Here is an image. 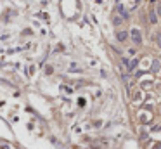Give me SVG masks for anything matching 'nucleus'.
<instances>
[{"instance_id": "nucleus-5", "label": "nucleus", "mask_w": 161, "mask_h": 149, "mask_svg": "<svg viewBox=\"0 0 161 149\" xmlns=\"http://www.w3.org/2000/svg\"><path fill=\"white\" fill-rule=\"evenodd\" d=\"M123 21H125V19H123L121 16H114V17H113V24H114V26H120V24H123Z\"/></svg>"}, {"instance_id": "nucleus-8", "label": "nucleus", "mask_w": 161, "mask_h": 149, "mask_svg": "<svg viewBox=\"0 0 161 149\" xmlns=\"http://www.w3.org/2000/svg\"><path fill=\"white\" fill-rule=\"evenodd\" d=\"M128 54H130V56H135V54H137V50H135V49H128Z\"/></svg>"}, {"instance_id": "nucleus-1", "label": "nucleus", "mask_w": 161, "mask_h": 149, "mask_svg": "<svg viewBox=\"0 0 161 149\" xmlns=\"http://www.w3.org/2000/svg\"><path fill=\"white\" fill-rule=\"evenodd\" d=\"M121 63L125 64V68L128 69V71H134V69L137 68V64H139V59H132V61H130V59L123 57L121 59Z\"/></svg>"}, {"instance_id": "nucleus-2", "label": "nucleus", "mask_w": 161, "mask_h": 149, "mask_svg": "<svg viewBox=\"0 0 161 149\" xmlns=\"http://www.w3.org/2000/svg\"><path fill=\"white\" fill-rule=\"evenodd\" d=\"M130 37H132V40H134V43H137V45H140V43H142V35H140V30H137V28H134V30L130 31Z\"/></svg>"}, {"instance_id": "nucleus-6", "label": "nucleus", "mask_w": 161, "mask_h": 149, "mask_svg": "<svg viewBox=\"0 0 161 149\" xmlns=\"http://www.w3.org/2000/svg\"><path fill=\"white\" fill-rule=\"evenodd\" d=\"M118 12H120V16L123 17V19H128V14L125 12V9H123V7H121V5L118 7Z\"/></svg>"}, {"instance_id": "nucleus-3", "label": "nucleus", "mask_w": 161, "mask_h": 149, "mask_svg": "<svg viewBox=\"0 0 161 149\" xmlns=\"http://www.w3.org/2000/svg\"><path fill=\"white\" fill-rule=\"evenodd\" d=\"M149 23L151 24H158V14H156L154 9H151L149 11Z\"/></svg>"}, {"instance_id": "nucleus-4", "label": "nucleus", "mask_w": 161, "mask_h": 149, "mask_svg": "<svg viewBox=\"0 0 161 149\" xmlns=\"http://www.w3.org/2000/svg\"><path fill=\"white\" fill-rule=\"evenodd\" d=\"M116 38H118V42H125V40L128 38V33L127 31H118L116 33Z\"/></svg>"}, {"instance_id": "nucleus-7", "label": "nucleus", "mask_w": 161, "mask_h": 149, "mask_svg": "<svg viewBox=\"0 0 161 149\" xmlns=\"http://www.w3.org/2000/svg\"><path fill=\"white\" fill-rule=\"evenodd\" d=\"M156 43H158V47L161 49V33H156Z\"/></svg>"}]
</instances>
